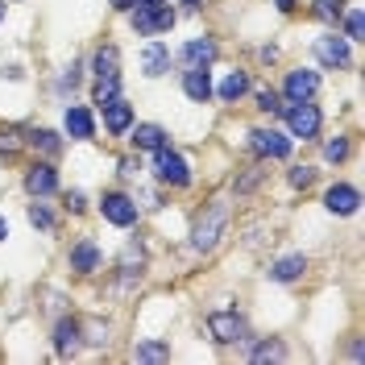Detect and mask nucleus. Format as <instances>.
<instances>
[{
  "instance_id": "c85d7f7f",
  "label": "nucleus",
  "mask_w": 365,
  "mask_h": 365,
  "mask_svg": "<svg viewBox=\"0 0 365 365\" xmlns=\"http://www.w3.org/2000/svg\"><path fill=\"white\" fill-rule=\"evenodd\" d=\"M349 154H353V145H349V137H332V141L324 145V158H328V162H344Z\"/></svg>"
},
{
  "instance_id": "2f4dec72",
  "label": "nucleus",
  "mask_w": 365,
  "mask_h": 365,
  "mask_svg": "<svg viewBox=\"0 0 365 365\" xmlns=\"http://www.w3.org/2000/svg\"><path fill=\"white\" fill-rule=\"evenodd\" d=\"M21 150V137H13V133H0V158H13Z\"/></svg>"
},
{
  "instance_id": "4468645a",
  "label": "nucleus",
  "mask_w": 365,
  "mask_h": 365,
  "mask_svg": "<svg viewBox=\"0 0 365 365\" xmlns=\"http://www.w3.org/2000/svg\"><path fill=\"white\" fill-rule=\"evenodd\" d=\"M182 91H187L191 104H207V100H212V75H207V67L182 71Z\"/></svg>"
},
{
  "instance_id": "412c9836",
  "label": "nucleus",
  "mask_w": 365,
  "mask_h": 365,
  "mask_svg": "<svg viewBox=\"0 0 365 365\" xmlns=\"http://www.w3.org/2000/svg\"><path fill=\"white\" fill-rule=\"evenodd\" d=\"M79 332H83L79 319H63V324L54 328V344H58V353H75V349H79Z\"/></svg>"
},
{
  "instance_id": "393cba45",
  "label": "nucleus",
  "mask_w": 365,
  "mask_h": 365,
  "mask_svg": "<svg viewBox=\"0 0 365 365\" xmlns=\"http://www.w3.org/2000/svg\"><path fill=\"white\" fill-rule=\"evenodd\" d=\"M316 17L328 25H336L344 17V0H316Z\"/></svg>"
},
{
  "instance_id": "20e7f679",
  "label": "nucleus",
  "mask_w": 365,
  "mask_h": 365,
  "mask_svg": "<svg viewBox=\"0 0 365 365\" xmlns=\"http://www.w3.org/2000/svg\"><path fill=\"white\" fill-rule=\"evenodd\" d=\"M154 175L166 187H187L191 182V166H187L182 154H175L170 145H162V150H154Z\"/></svg>"
},
{
  "instance_id": "2eb2a0df",
  "label": "nucleus",
  "mask_w": 365,
  "mask_h": 365,
  "mask_svg": "<svg viewBox=\"0 0 365 365\" xmlns=\"http://www.w3.org/2000/svg\"><path fill=\"white\" fill-rule=\"evenodd\" d=\"M141 71H145L150 79L166 75V71H170V46L166 42H150L145 46V50H141Z\"/></svg>"
},
{
  "instance_id": "4be33fe9",
  "label": "nucleus",
  "mask_w": 365,
  "mask_h": 365,
  "mask_svg": "<svg viewBox=\"0 0 365 365\" xmlns=\"http://www.w3.org/2000/svg\"><path fill=\"white\" fill-rule=\"evenodd\" d=\"M245 91H250V75H245V71H228L225 83H220V100L232 104V100H241Z\"/></svg>"
},
{
  "instance_id": "f8f14e48",
  "label": "nucleus",
  "mask_w": 365,
  "mask_h": 365,
  "mask_svg": "<svg viewBox=\"0 0 365 365\" xmlns=\"http://www.w3.org/2000/svg\"><path fill=\"white\" fill-rule=\"evenodd\" d=\"M319 91V75L316 71H287V83H282V96H287V100H291V104H295V100H312V96H316Z\"/></svg>"
},
{
  "instance_id": "72a5a7b5",
  "label": "nucleus",
  "mask_w": 365,
  "mask_h": 365,
  "mask_svg": "<svg viewBox=\"0 0 365 365\" xmlns=\"http://www.w3.org/2000/svg\"><path fill=\"white\" fill-rule=\"evenodd\" d=\"M75 83H79V63H71V67H67V75L58 79V88L67 91V88H75Z\"/></svg>"
},
{
  "instance_id": "e433bc0d",
  "label": "nucleus",
  "mask_w": 365,
  "mask_h": 365,
  "mask_svg": "<svg viewBox=\"0 0 365 365\" xmlns=\"http://www.w3.org/2000/svg\"><path fill=\"white\" fill-rule=\"evenodd\" d=\"M274 4H278V13H291L295 9V0H274Z\"/></svg>"
},
{
  "instance_id": "473e14b6",
  "label": "nucleus",
  "mask_w": 365,
  "mask_h": 365,
  "mask_svg": "<svg viewBox=\"0 0 365 365\" xmlns=\"http://www.w3.org/2000/svg\"><path fill=\"white\" fill-rule=\"evenodd\" d=\"M312 179H316L312 166H295V170H291V187H312Z\"/></svg>"
},
{
  "instance_id": "c756f323",
  "label": "nucleus",
  "mask_w": 365,
  "mask_h": 365,
  "mask_svg": "<svg viewBox=\"0 0 365 365\" xmlns=\"http://www.w3.org/2000/svg\"><path fill=\"white\" fill-rule=\"evenodd\" d=\"M96 104H108V100H116L120 96V79H96Z\"/></svg>"
},
{
  "instance_id": "aec40b11",
  "label": "nucleus",
  "mask_w": 365,
  "mask_h": 365,
  "mask_svg": "<svg viewBox=\"0 0 365 365\" xmlns=\"http://www.w3.org/2000/svg\"><path fill=\"white\" fill-rule=\"evenodd\" d=\"M96 79H120V54H116V46H100L96 50Z\"/></svg>"
},
{
  "instance_id": "0eeeda50",
  "label": "nucleus",
  "mask_w": 365,
  "mask_h": 365,
  "mask_svg": "<svg viewBox=\"0 0 365 365\" xmlns=\"http://www.w3.org/2000/svg\"><path fill=\"white\" fill-rule=\"evenodd\" d=\"M207 332L216 336L220 344H232V341H245V316H237V312H212L207 316Z\"/></svg>"
},
{
  "instance_id": "6e6552de",
  "label": "nucleus",
  "mask_w": 365,
  "mask_h": 365,
  "mask_svg": "<svg viewBox=\"0 0 365 365\" xmlns=\"http://www.w3.org/2000/svg\"><path fill=\"white\" fill-rule=\"evenodd\" d=\"M25 191H29L34 200L54 195V191H58V170H54L50 162H34V166L25 170Z\"/></svg>"
},
{
  "instance_id": "f03ea898",
  "label": "nucleus",
  "mask_w": 365,
  "mask_h": 365,
  "mask_svg": "<svg viewBox=\"0 0 365 365\" xmlns=\"http://www.w3.org/2000/svg\"><path fill=\"white\" fill-rule=\"evenodd\" d=\"M225 228H228V204H212L204 216H200L195 232H191V245H195L200 253L216 250V245H220V237H225Z\"/></svg>"
},
{
  "instance_id": "9b49d317",
  "label": "nucleus",
  "mask_w": 365,
  "mask_h": 365,
  "mask_svg": "<svg viewBox=\"0 0 365 365\" xmlns=\"http://www.w3.org/2000/svg\"><path fill=\"white\" fill-rule=\"evenodd\" d=\"M361 204V191L353 187V182H336V187H328V195H324V207L332 212V216H353Z\"/></svg>"
},
{
  "instance_id": "4c0bfd02",
  "label": "nucleus",
  "mask_w": 365,
  "mask_h": 365,
  "mask_svg": "<svg viewBox=\"0 0 365 365\" xmlns=\"http://www.w3.org/2000/svg\"><path fill=\"white\" fill-rule=\"evenodd\" d=\"M116 9H125V13H129V9H133V0H113Z\"/></svg>"
},
{
  "instance_id": "7c9ffc66",
  "label": "nucleus",
  "mask_w": 365,
  "mask_h": 365,
  "mask_svg": "<svg viewBox=\"0 0 365 365\" xmlns=\"http://www.w3.org/2000/svg\"><path fill=\"white\" fill-rule=\"evenodd\" d=\"M344 25H349V42H361V38H365V17H361V9H353Z\"/></svg>"
},
{
  "instance_id": "39448f33",
  "label": "nucleus",
  "mask_w": 365,
  "mask_h": 365,
  "mask_svg": "<svg viewBox=\"0 0 365 365\" xmlns=\"http://www.w3.org/2000/svg\"><path fill=\"white\" fill-rule=\"evenodd\" d=\"M250 145H253L257 158H274V162H282L287 154H291V137L278 133V129H253Z\"/></svg>"
},
{
  "instance_id": "6ab92c4d",
  "label": "nucleus",
  "mask_w": 365,
  "mask_h": 365,
  "mask_svg": "<svg viewBox=\"0 0 365 365\" xmlns=\"http://www.w3.org/2000/svg\"><path fill=\"white\" fill-rule=\"evenodd\" d=\"M303 270H307V257L303 253H291V257H278L270 266V278L274 282H295V278H303Z\"/></svg>"
},
{
  "instance_id": "9d476101",
  "label": "nucleus",
  "mask_w": 365,
  "mask_h": 365,
  "mask_svg": "<svg viewBox=\"0 0 365 365\" xmlns=\"http://www.w3.org/2000/svg\"><path fill=\"white\" fill-rule=\"evenodd\" d=\"M316 58L324 63V67H349V63H353L349 38H336V34H324V38H316Z\"/></svg>"
},
{
  "instance_id": "5701e85b",
  "label": "nucleus",
  "mask_w": 365,
  "mask_h": 365,
  "mask_svg": "<svg viewBox=\"0 0 365 365\" xmlns=\"http://www.w3.org/2000/svg\"><path fill=\"white\" fill-rule=\"evenodd\" d=\"M29 145H34V150H42L46 158H54V154L63 150L58 133H50V129H34V133H29Z\"/></svg>"
},
{
  "instance_id": "7ed1b4c3",
  "label": "nucleus",
  "mask_w": 365,
  "mask_h": 365,
  "mask_svg": "<svg viewBox=\"0 0 365 365\" xmlns=\"http://www.w3.org/2000/svg\"><path fill=\"white\" fill-rule=\"evenodd\" d=\"M282 113H287V129H291V137H299V141H316L319 137L324 116H319V108L312 104V100H295V104H287Z\"/></svg>"
},
{
  "instance_id": "c9c22d12",
  "label": "nucleus",
  "mask_w": 365,
  "mask_h": 365,
  "mask_svg": "<svg viewBox=\"0 0 365 365\" xmlns=\"http://www.w3.org/2000/svg\"><path fill=\"white\" fill-rule=\"evenodd\" d=\"M67 212H83V191H67Z\"/></svg>"
},
{
  "instance_id": "58836bf2",
  "label": "nucleus",
  "mask_w": 365,
  "mask_h": 365,
  "mask_svg": "<svg viewBox=\"0 0 365 365\" xmlns=\"http://www.w3.org/2000/svg\"><path fill=\"white\" fill-rule=\"evenodd\" d=\"M4 237H9V220H4V216H0V241H4Z\"/></svg>"
},
{
  "instance_id": "423d86ee",
  "label": "nucleus",
  "mask_w": 365,
  "mask_h": 365,
  "mask_svg": "<svg viewBox=\"0 0 365 365\" xmlns=\"http://www.w3.org/2000/svg\"><path fill=\"white\" fill-rule=\"evenodd\" d=\"M100 212H104V220L116 228H129L137 225V204L125 195V191H108L104 200H100Z\"/></svg>"
},
{
  "instance_id": "a19ab883",
  "label": "nucleus",
  "mask_w": 365,
  "mask_h": 365,
  "mask_svg": "<svg viewBox=\"0 0 365 365\" xmlns=\"http://www.w3.org/2000/svg\"><path fill=\"white\" fill-rule=\"evenodd\" d=\"M182 4H191V9H195V4H200V0H182Z\"/></svg>"
},
{
  "instance_id": "f3484780",
  "label": "nucleus",
  "mask_w": 365,
  "mask_h": 365,
  "mask_svg": "<svg viewBox=\"0 0 365 365\" xmlns=\"http://www.w3.org/2000/svg\"><path fill=\"white\" fill-rule=\"evenodd\" d=\"M71 270L75 274H91V270H100V245L96 241H79V245H71Z\"/></svg>"
},
{
  "instance_id": "a878e982",
  "label": "nucleus",
  "mask_w": 365,
  "mask_h": 365,
  "mask_svg": "<svg viewBox=\"0 0 365 365\" xmlns=\"http://www.w3.org/2000/svg\"><path fill=\"white\" fill-rule=\"evenodd\" d=\"M250 357L253 361H278V357H287V349H282V341H262Z\"/></svg>"
},
{
  "instance_id": "f704fd0d",
  "label": "nucleus",
  "mask_w": 365,
  "mask_h": 365,
  "mask_svg": "<svg viewBox=\"0 0 365 365\" xmlns=\"http://www.w3.org/2000/svg\"><path fill=\"white\" fill-rule=\"evenodd\" d=\"M137 170H141V166H137V158H120V179H133Z\"/></svg>"
},
{
  "instance_id": "cd10ccee",
  "label": "nucleus",
  "mask_w": 365,
  "mask_h": 365,
  "mask_svg": "<svg viewBox=\"0 0 365 365\" xmlns=\"http://www.w3.org/2000/svg\"><path fill=\"white\" fill-rule=\"evenodd\" d=\"M257 108H262V113H282V108H287V104H282V91H274V88H266V91H257Z\"/></svg>"
},
{
  "instance_id": "dca6fc26",
  "label": "nucleus",
  "mask_w": 365,
  "mask_h": 365,
  "mask_svg": "<svg viewBox=\"0 0 365 365\" xmlns=\"http://www.w3.org/2000/svg\"><path fill=\"white\" fill-rule=\"evenodd\" d=\"M129 133H133L129 141H133L137 154H154V150L166 145V129H162V125H133Z\"/></svg>"
},
{
  "instance_id": "79ce46f5",
  "label": "nucleus",
  "mask_w": 365,
  "mask_h": 365,
  "mask_svg": "<svg viewBox=\"0 0 365 365\" xmlns=\"http://www.w3.org/2000/svg\"><path fill=\"white\" fill-rule=\"evenodd\" d=\"M133 4H154V0H133Z\"/></svg>"
},
{
  "instance_id": "a211bd4d",
  "label": "nucleus",
  "mask_w": 365,
  "mask_h": 365,
  "mask_svg": "<svg viewBox=\"0 0 365 365\" xmlns=\"http://www.w3.org/2000/svg\"><path fill=\"white\" fill-rule=\"evenodd\" d=\"M216 58V42L212 38H191V42L182 46V63L187 67H207Z\"/></svg>"
},
{
  "instance_id": "ddd939ff",
  "label": "nucleus",
  "mask_w": 365,
  "mask_h": 365,
  "mask_svg": "<svg viewBox=\"0 0 365 365\" xmlns=\"http://www.w3.org/2000/svg\"><path fill=\"white\" fill-rule=\"evenodd\" d=\"M63 129L71 133V141H91L96 137V120L83 104H71L67 113H63Z\"/></svg>"
},
{
  "instance_id": "bb28decb",
  "label": "nucleus",
  "mask_w": 365,
  "mask_h": 365,
  "mask_svg": "<svg viewBox=\"0 0 365 365\" xmlns=\"http://www.w3.org/2000/svg\"><path fill=\"white\" fill-rule=\"evenodd\" d=\"M137 361H166L170 357V349L166 344H154V341H145V344H137V353H133Z\"/></svg>"
},
{
  "instance_id": "b1692460",
  "label": "nucleus",
  "mask_w": 365,
  "mask_h": 365,
  "mask_svg": "<svg viewBox=\"0 0 365 365\" xmlns=\"http://www.w3.org/2000/svg\"><path fill=\"white\" fill-rule=\"evenodd\" d=\"M29 225L42 228V232H54V225H58V220H54V212H50L46 204H29Z\"/></svg>"
},
{
  "instance_id": "1a4fd4ad",
  "label": "nucleus",
  "mask_w": 365,
  "mask_h": 365,
  "mask_svg": "<svg viewBox=\"0 0 365 365\" xmlns=\"http://www.w3.org/2000/svg\"><path fill=\"white\" fill-rule=\"evenodd\" d=\"M100 113H104V129L113 137H125L129 129H133V104L125 100V96H116V100H108V104H100Z\"/></svg>"
},
{
  "instance_id": "ea45409f",
  "label": "nucleus",
  "mask_w": 365,
  "mask_h": 365,
  "mask_svg": "<svg viewBox=\"0 0 365 365\" xmlns=\"http://www.w3.org/2000/svg\"><path fill=\"white\" fill-rule=\"evenodd\" d=\"M0 21H4V0H0Z\"/></svg>"
},
{
  "instance_id": "f257e3e1",
  "label": "nucleus",
  "mask_w": 365,
  "mask_h": 365,
  "mask_svg": "<svg viewBox=\"0 0 365 365\" xmlns=\"http://www.w3.org/2000/svg\"><path fill=\"white\" fill-rule=\"evenodd\" d=\"M129 25H133L141 38H158V34H166L175 25V9L162 4V0H154V4H133L129 9Z\"/></svg>"
}]
</instances>
